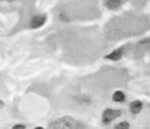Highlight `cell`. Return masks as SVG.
I'll return each instance as SVG.
<instances>
[{
	"instance_id": "6da1fadb",
	"label": "cell",
	"mask_w": 150,
	"mask_h": 129,
	"mask_svg": "<svg viewBox=\"0 0 150 129\" xmlns=\"http://www.w3.org/2000/svg\"><path fill=\"white\" fill-rule=\"evenodd\" d=\"M49 128L52 129H81L85 128V125L81 123L80 121L70 117V116H65V117L58 118L56 120L52 121L49 124Z\"/></svg>"
},
{
	"instance_id": "7a4b0ae2",
	"label": "cell",
	"mask_w": 150,
	"mask_h": 129,
	"mask_svg": "<svg viewBox=\"0 0 150 129\" xmlns=\"http://www.w3.org/2000/svg\"><path fill=\"white\" fill-rule=\"evenodd\" d=\"M122 114V111L120 109H112L107 108L103 111L102 114V123L104 125H108L112 122L114 119L120 117Z\"/></svg>"
},
{
	"instance_id": "3957f363",
	"label": "cell",
	"mask_w": 150,
	"mask_h": 129,
	"mask_svg": "<svg viewBox=\"0 0 150 129\" xmlns=\"http://www.w3.org/2000/svg\"><path fill=\"white\" fill-rule=\"evenodd\" d=\"M45 21H46V16H45V15H42V14L35 15L32 19H31L30 27L33 28V29L39 28L45 23Z\"/></svg>"
},
{
	"instance_id": "277c9868",
	"label": "cell",
	"mask_w": 150,
	"mask_h": 129,
	"mask_svg": "<svg viewBox=\"0 0 150 129\" xmlns=\"http://www.w3.org/2000/svg\"><path fill=\"white\" fill-rule=\"evenodd\" d=\"M123 47H120L118 48V49H115L114 51H112L111 53H109L108 55H106L105 58L108 60H112V61H117V60H119L120 58L122 57L123 55Z\"/></svg>"
},
{
	"instance_id": "5b68a950",
	"label": "cell",
	"mask_w": 150,
	"mask_h": 129,
	"mask_svg": "<svg viewBox=\"0 0 150 129\" xmlns=\"http://www.w3.org/2000/svg\"><path fill=\"white\" fill-rule=\"evenodd\" d=\"M129 108H130V112H131V113H133V114H139L140 112H141L142 108H143V104H142L141 101L135 100V101L131 102Z\"/></svg>"
},
{
	"instance_id": "8992f818",
	"label": "cell",
	"mask_w": 150,
	"mask_h": 129,
	"mask_svg": "<svg viewBox=\"0 0 150 129\" xmlns=\"http://www.w3.org/2000/svg\"><path fill=\"white\" fill-rule=\"evenodd\" d=\"M123 0H105V6L110 10L118 9L122 5Z\"/></svg>"
},
{
	"instance_id": "52a82bcc",
	"label": "cell",
	"mask_w": 150,
	"mask_h": 129,
	"mask_svg": "<svg viewBox=\"0 0 150 129\" xmlns=\"http://www.w3.org/2000/svg\"><path fill=\"white\" fill-rule=\"evenodd\" d=\"M112 99H113V101H115V102H124L125 101L124 92L120 91V90L115 91L114 93H113V95H112Z\"/></svg>"
},
{
	"instance_id": "ba28073f",
	"label": "cell",
	"mask_w": 150,
	"mask_h": 129,
	"mask_svg": "<svg viewBox=\"0 0 150 129\" xmlns=\"http://www.w3.org/2000/svg\"><path fill=\"white\" fill-rule=\"evenodd\" d=\"M115 129H129L130 128V124L126 122V121H122V122H119L118 124H116L114 126Z\"/></svg>"
},
{
	"instance_id": "9c48e42d",
	"label": "cell",
	"mask_w": 150,
	"mask_h": 129,
	"mask_svg": "<svg viewBox=\"0 0 150 129\" xmlns=\"http://www.w3.org/2000/svg\"><path fill=\"white\" fill-rule=\"evenodd\" d=\"M13 129H25V125H23V124H16V125H14L13 127H12Z\"/></svg>"
},
{
	"instance_id": "30bf717a",
	"label": "cell",
	"mask_w": 150,
	"mask_h": 129,
	"mask_svg": "<svg viewBox=\"0 0 150 129\" xmlns=\"http://www.w3.org/2000/svg\"><path fill=\"white\" fill-rule=\"evenodd\" d=\"M2 106H3V102H2V101H0V108H1Z\"/></svg>"
}]
</instances>
